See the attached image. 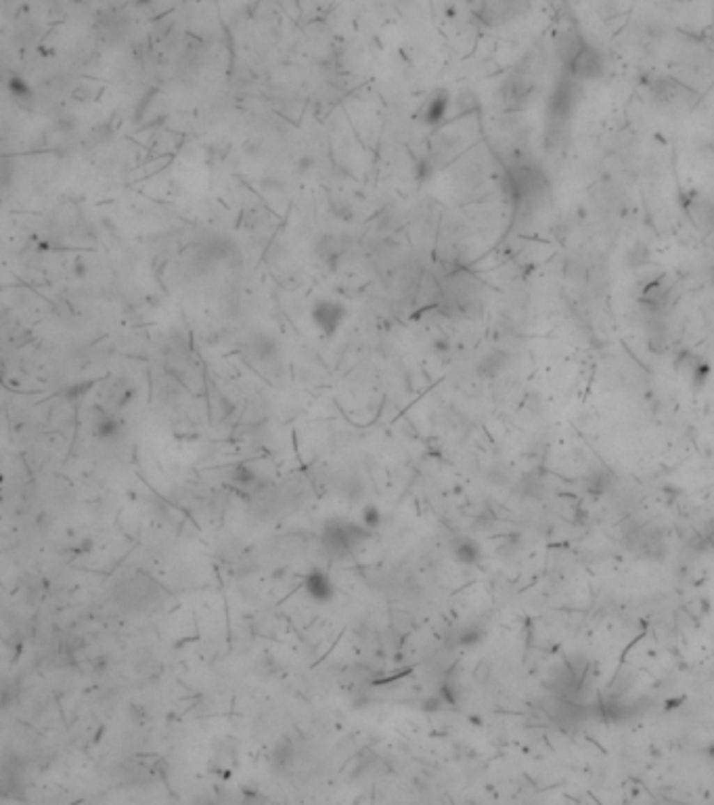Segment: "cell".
<instances>
[{"mask_svg": "<svg viewBox=\"0 0 714 805\" xmlns=\"http://www.w3.org/2000/svg\"><path fill=\"white\" fill-rule=\"evenodd\" d=\"M9 89H11V93H13L17 99H26V97L32 95V89H30L22 78H11V80H9Z\"/></svg>", "mask_w": 714, "mask_h": 805, "instance_id": "e0dca14e", "label": "cell"}, {"mask_svg": "<svg viewBox=\"0 0 714 805\" xmlns=\"http://www.w3.org/2000/svg\"><path fill=\"white\" fill-rule=\"evenodd\" d=\"M570 76H574L578 82H589V80H597L601 74H603V57L601 53L589 45L587 40L582 43L580 51L576 53V57L572 59V63L566 68Z\"/></svg>", "mask_w": 714, "mask_h": 805, "instance_id": "5b68a950", "label": "cell"}, {"mask_svg": "<svg viewBox=\"0 0 714 805\" xmlns=\"http://www.w3.org/2000/svg\"><path fill=\"white\" fill-rule=\"evenodd\" d=\"M231 480H233L235 484H239V486H251V484L258 480V476H256V472H254L249 466L237 463V466L231 470Z\"/></svg>", "mask_w": 714, "mask_h": 805, "instance_id": "5bb4252c", "label": "cell"}, {"mask_svg": "<svg viewBox=\"0 0 714 805\" xmlns=\"http://www.w3.org/2000/svg\"><path fill=\"white\" fill-rule=\"evenodd\" d=\"M449 103H451V97H449V93H444V91H440V93H434V95L428 99L426 107H424V122H426V124H430V126L438 124V122H440V120L447 116V112H449Z\"/></svg>", "mask_w": 714, "mask_h": 805, "instance_id": "30bf717a", "label": "cell"}, {"mask_svg": "<svg viewBox=\"0 0 714 805\" xmlns=\"http://www.w3.org/2000/svg\"><path fill=\"white\" fill-rule=\"evenodd\" d=\"M708 374H710V367H708V365H697L695 371H693V382L701 384V382L708 378Z\"/></svg>", "mask_w": 714, "mask_h": 805, "instance_id": "ac0fdd59", "label": "cell"}, {"mask_svg": "<svg viewBox=\"0 0 714 805\" xmlns=\"http://www.w3.org/2000/svg\"><path fill=\"white\" fill-rule=\"evenodd\" d=\"M503 365H505V357L501 353H492L480 363V374L482 376H495L503 369Z\"/></svg>", "mask_w": 714, "mask_h": 805, "instance_id": "2e32d148", "label": "cell"}, {"mask_svg": "<svg viewBox=\"0 0 714 805\" xmlns=\"http://www.w3.org/2000/svg\"><path fill=\"white\" fill-rule=\"evenodd\" d=\"M578 97H580V82L574 78V76H566L564 80L557 82V86L553 89L551 97H549V120H568L570 114L574 112L576 103H578Z\"/></svg>", "mask_w": 714, "mask_h": 805, "instance_id": "3957f363", "label": "cell"}, {"mask_svg": "<svg viewBox=\"0 0 714 805\" xmlns=\"http://www.w3.org/2000/svg\"><path fill=\"white\" fill-rule=\"evenodd\" d=\"M678 703H681V700H670L666 709H674V707H678Z\"/></svg>", "mask_w": 714, "mask_h": 805, "instance_id": "d6986e66", "label": "cell"}, {"mask_svg": "<svg viewBox=\"0 0 714 805\" xmlns=\"http://www.w3.org/2000/svg\"><path fill=\"white\" fill-rule=\"evenodd\" d=\"M484 638H486V631L480 625H467L455 634V644L461 648H474L480 642H484Z\"/></svg>", "mask_w": 714, "mask_h": 805, "instance_id": "7c38bea8", "label": "cell"}, {"mask_svg": "<svg viewBox=\"0 0 714 805\" xmlns=\"http://www.w3.org/2000/svg\"><path fill=\"white\" fill-rule=\"evenodd\" d=\"M582 43H584V38H582L578 32H564V34L557 36V40H555V51H557L559 61H561L566 68L572 63V59H574L576 53L580 51Z\"/></svg>", "mask_w": 714, "mask_h": 805, "instance_id": "ba28073f", "label": "cell"}, {"mask_svg": "<svg viewBox=\"0 0 714 805\" xmlns=\"http://www.w3.org/2000/svg\"><path fill=\"white\" fill-rule=\"evenodd\" d=\"M120 434V422L111 415H99L95 420V436L101 440H111Z\"/></svg>", "mask_w": 714, "mask_h": 805, "instance_id": "4fadbf2b", "label": "cell"}, {"mask_svg": "<svg viewBox=\"0 0 714 805\" xmlns=\"http://www.w3.org/2000/svg\"><path fill=\"white\" fill-rule=\"evenodd\" d=\"M304 590L318 604H327V602H331L335 598V588H333L329 575L318 571V569H312L304 577Z\"/></svg>", "mask_w": 714, "mask_h": 805, "instance_id": "8992f818", "label": "cell"}, {"mask_svg": "<svg viewBox=\"0 0 714 805\" xmlns=\"http://www.w3.org/2000/svg\"><path fill=\"white\" fill-rule=\"evenodd\" d=\"M293 759H295V749H293L291 740L283 736V738L272 746V753H270V767H272L274 774H283V772L291 769Z\"/></svg>", "mask_w": 714, "mask_h": 805, "instance_id": "52a82bcc", "label": "cell"}, {"mask_svg": "<svg viewBox=\"0 0 714 805\" xmlns=\"http://www.w3.org/2000/svg\"><path fill=\"white\" fill-rule=\"evenodd\" d=\"M536 95V84L530 74H515L501 86V99L507 109H524Z\"/></svg>", "mask_w": 714, "mask_h": 805, "instance_id": "277c9868", "label": "cell"}, {"mask_svg": "<svg viewBox=\"0 0 714 805\" xmlns=\"http://www.w3.org/2000/svg\"><path fill=\"white\" fill-rule=\"evenodd\" d=\"M453 558L463 567H474L482 560V548L467 537H461L453 544Z\"/></svg>", "mask_w": 714, "mask_h": 805, "instance_id": "9c48e42d", "label": "cell"}, {"mask_svg": "<svg viewBox=\"0 0 714 805\" xmlns=\"http://www.w3.org/2000/svg\"><path fill=\"white\" fill-rule=\"evenodd\" d=\"M371 528L363 522H352L343 518H329L320 528V544L331 558L343 560L354 554L361 544L371 539Z\"/></svg>", "mask_w": 714, "mask_h": 805, "instance_id": "6da1fadb", "label": "cell"}, {"mask_svg": "<svg viewBox=\"0 0 714 805\" xmlns=\"http://www.w3.org/2000/svg\"><path fill=\"white\" fill-rule=\"evenodd\" d=\"M346 317H348V307L335 298H318L310 309V319L325 338L335 336L337 330L343 325Z\"/></svg>", "mask_w": 714, "mask_h": 805, "instance_id": "7a4b0ae2", "label": "cell"}, {"mask_svg": "<svg viewBox=\"0 0 714 805\" xmlns=\"http://www.w3.org/2000/svg\"><path fill=\"white\" fill-rule=\"evenodd\" d=\"M361 522H363L367 528L375 530V528H380V526H382V522H384V514H382V509H380L375 503H367V505L363 507V512H361Z\"/></svg>", "mask_w": 714, "mask_h": 805, "instance_id": "9a60e30c", "label": "cell"}, {"mask_svg": "<svg viewBox=\"0 0 714 805\" xmlns=\"http://www.w3.org/2000/svg\"><path fill=\"white\" fill-rule=\"evenodd\" d=\"M251 351H254V357H258L260 361H266V363H268V361L277 359V355H279V344H277L270 336L260 334V336L254 338Z\"/></svg>", "mask_w": 714, "mask_h": 805, "instance_id": "8fae6325", "label": "cell"}]
</instances>
